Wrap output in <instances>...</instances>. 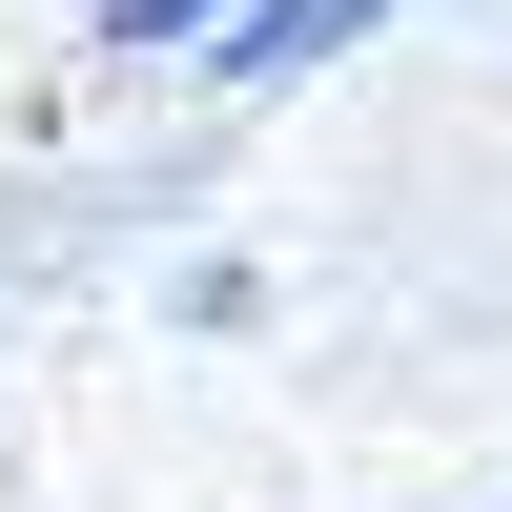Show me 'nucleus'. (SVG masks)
<instances>
[{
  "mask_svg": "<svg viewBox=\"0 0 512 512\" xmlns=\"http://www.w3.org/2000/svg\"><path fill=\"white\" fill-rule=\"evenodd\" d=\"M369 21H410V0H226L185 82H205V103H287V82H328V62H349Z\"/></svg>",
  "mask_w": 512,
  "mask_h": 512,
  "instance_id": "nucleus-1",
  "label": "nucleus"
},
{
  "mask_svg": "<svg viewBox=\"0 0 512 512\" xmlns=\"http://www.w3.org/2000/svg\"><path fill=\"white\" fill-rule=\"evenodd\" d=\"M226 0H82V82H185Z\"/></svg>",
  "mask_w": 512,
  "mask_h": 512,
  "instance_id": "nucleus-2",
  "label": "nucleus"
},
{
  "mask_svg": "<svg viewBox=\"0 0 512 512\" xmlns=\"http://www.w3.org/2000/svg\"><path fill=\"white\" fill-rule=\"evenodd\" d=\"M164 328H205V349L267 328V267H246V246H185V267H164Z\"/></svg>",
  "mask_w": 512,
  "mask_h": 512,
  "instance_id": "nucleus-3",
  "label": "nucleus"
}]
</instances>
